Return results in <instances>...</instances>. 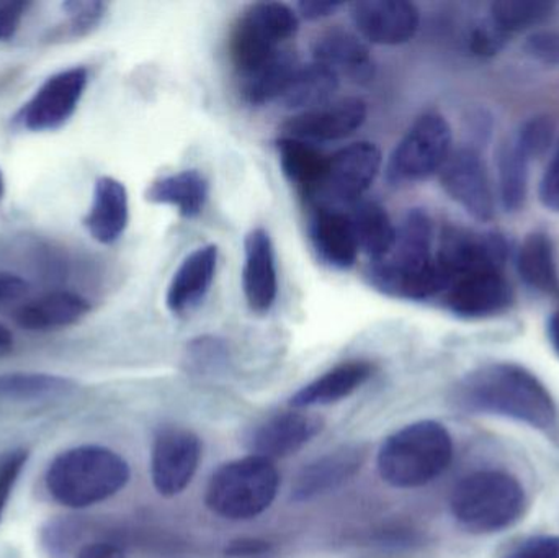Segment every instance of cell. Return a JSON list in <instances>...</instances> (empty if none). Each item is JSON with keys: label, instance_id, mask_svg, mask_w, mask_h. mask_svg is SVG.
Wrapping results in <instances>:
<instances>
[{"label": "cell", "instance_id": "4fadbf2b", "mask_svg": "<svg viewBox=\"0 0 559 558\" xmlns=\"http://www.w3.org/2000/svg\"><path fill=\"white\" fill-rule=\"evenodd\" d=\"M87 81V69L84 68L66 69L51 75L23 105L16 121L32 131H49L62 127L74 115Z\"/></svg>", "mask_w": 559, "mask_h": 558}, {"label": "cell", "instance_id": "f546056e", "mask_svg": "<svg viewBox=\"0 0 559 558\" xmlns=\"http://www.w3.org/2000/svg\"><path fill=\"white\" fill-rule=\"evenodd\" d=\"M347 213L354 226L358 249L370 258V262L383 259L396 239V226L384 206L374 200L361 199Z\"/></svg>", "mask_w": 559, "mask_h": 558}, {"label": "cell", "instance_id": "4316f807", "mask_svg": "<svg viewBox=\"0 0 559 558\" xmlns=\"http://www.w3.org/2000/svg\"><path fill=\"white\" fill-rule=\"evenodd\" d=\"M515 262L519 275L532 290L545 295L559 294L557 252L547 233L534 231L525 236Z\"/></svg>", "mask_w": 559, "mask_h": 558}, {"label": "cell", "instance_id": "4dcf8cb0", "mask_svg": "<svg viewBox=\"0 0 559 558\" xmlns=\"http://www.w3.org/2000/svg\"><path fill=\"white\" fill-rule=\"evenodd\" d=\"M338 84L341 79L335 72L312 61L311 64L299 66L278 102L288 110L301 114L329 104L337 92Z\"/></svg>", "mask_w": 559, "mask_h": 558}, {"label": "cell", "instance_id": "e0dca14e", "mask_svg": "<svg viewBox=\"0 0 559 558\" xmlns=\"http://www.w3.org/2000/svg\"><path fill=\"white\" fill-rule=\"evenodd\" d=\"M367 120V104L361 98L332 100L312 110L301 111L282 124L283 136L298 138L308 143H324L352 136Z\"/></svg>", "mask_w": 559, "mask_h": 558}, {"label": "cell", "instance_id": "681fc988", "mask_svg": "<svg viewBox=\"0 0 559 558\" xmlns=\"http://www.w3.org/2000/svg\"><path fill=\"white\" fill-rule=\"evenodd\" d=\"M3 190H5V186H3V177L2 173H0V199L3 197Z\"/></svg>", "mask_w": 559, "mask_h": 558}, {"label": "cell", "instance_id": "cb8c5ba5", "mask_svg": "<svg viewBox=\"0 0 559 558\" xmlns=\"http://www.w3.org/2000/svg\"><path fill=\"white\" fill-rule=\"evenodd\" d=\"M373 364L367 360H348L322 373L318 379L302 387L289 400L295 409L332 405L350 396L373 376Z\"/></svg>", "mask_w": 559, "mask_h": 558}, {"label": "cell", "instance_id": "f1b7e54d", "mask_svg": "<svg viewBox=\"0 0 559 558\" xmlns=\"http://www.w3.org/2000/svg\"><path fill=\"white\" fill-rule=\"evenodd\" d=\"M277 153L286 179L306 200L311 199L324 176L329 156H324L314 144L292 136L280 138Z\"/></svg>", "mask_w": 559, "mask_h": 558}, {"label": "cell", "instance_id": "7a4b0ae2", "mask_svg": "<svg viewBox=\"0 0 559 558\" xmlns=\"http://www.w3.org/2000/svg\"><path fill=\"white\" fill-rule=\"evenodd\" d=\"M367 281L390 298L429 301L440 298L445 278L436 259V236L429 213L413 209L396 226L393 248L380 261L370 262Z\"/></svg>", "mask_w": 559, "mask_h": 558}, {"label": "cell", "instance_id": "7dc6e473", "mask_svg": "<svg viewBox=\"0 0 559 558\" xmlns=\"http://www.w3.org/2000/svg\"><path fill=\"white\" fill-rule=\"evenodd\" d=\"M548 337L559 356V311L551 314L550 321H548Z\"/></svg>", "mask_w": 559, "mask_h": 558}, {"label": "cell", "instance_id": "7bdbcfd3", "mask_svg": "<svg viewBox=\"0 0 559 558\" xmlns=\"http://www.w3.org/2000/svg\"><path fill=\"white\" fill-rule=\"evenodd\" d=\"M28 282L10 272H0V310L12 307L28 294Z\"/></svg>", "mask_w": 559, "mask_h": 558}, {"label": "cell", "instance_id": "d6986e66", "mask_svg": "<svg viewBox=\"0 0 559 558\" xmlns=\"http://www.w3.org/2000/svg\"><path fill=\"white\" fill-rule=\"evenodd\" d=\"M242 288L249 308L255 313H267L277 300V264L267 229L255 228L246 236Z\"/></svg>", "mask_w": 559, "mask_h": 558}, {"label": "cell", "instance_id": "83f0119b", "mask_svg": "<svg viewBox=\"0 0 559 558\" xmlns=\"http://www.w3.org/2000/svg\"><path fill=\"white\" fill-rule=\"evenodd\" d=\"M298 68L299 62L295 52L282 48L264 64L239 78V92L251 105L280 100Z\"/></svg>", "mask_w": 559, "mask_h": 558}, {"label": "cell", "instance_id": "9a60e30c", "mask_svg": "<svg viewBox=\"0 0 559 558\" xmlns=\"http://www.w3.org/2000/svg\"><path fill=\"white\" fill-rule=\"evenodd\" d=\"M350 16L361 38L381 46L409 41L420 23L419 9L406 0H360L352 3Z\"/></svg>", "mask_w": 559, "mask_h": 558}, {"label": "cell", "instance_id": "44dd1931", "mask_svg": "<svg viewBox=\"0 0 559 558\" xmlns=\"http://www.w3.org/2000/svg\"><path fill=\"white\" fill-rule=\"evenodd\" d=\"M218 268V248L202 246L190 252L177 269L167 288L166 304L177 317L195 310L209 294Z\"/></svg>", "mask_w": 559, "mask_h": 558}, {"label": "cell", "instance_id": "3957f363", "mask_svg": "<svg viewBox=\"0 0 559 558\" xmlns=\"http://www.w3.org/2000/svg\"><path fill=\"white\" fill-rule=\"evenodd\" d=\"M130 465L104 446H79L52 459L45 475L49 497L69 510H87L120 494Z\"/></svg>", "mask_w": 559, "mask_h": 558}, {"label": "cell", "instance_id": "f35d334b", "mask_svg": "<svg viewBox=\"0 0 559 558\" xmlns=\"http://www.w3.org/2000/svg\"><path fill=\"white\" fill-rule=\"evenodd\" d=\"M538 197L545 209L559 213V146L542 176Z\"/></svg>", "mask_w": 559, "mask_h": 558}, {"label": "cell", "instance_id": "5b68a950", "mask_svg": "<svg viewBox=\"0 0 559 558\" xmlns=\"http://www.w3.org/2000/svg\"><path fill=\"white\" fill-rule=\"evenodd\" d=\"M525 491L514 475L479 471L466 475L453 488L450 508L460 526L469 533L491 534L508 530L521 520Z\"/></svg>", "mask_w": 559, "mask_h": 558}, {"label": "cell", "instance_id": "2e32d148", "mask_svg": "<svg viewBox=\"0 0 559 558\" xmlns=\"http://www.w3.org/2000/svg\"><path fill=\"white\" fill-rule=\"evenodd\" d=\"M324 422L321 416L301 409L269 416L248 436L249 451L259 458L277 461L301 451L316 436L321 435Z\"/></svg>", "mask_w": 559, "mask_h": 558}, {"label": "cell", "instance_id": "74e56055", "mask_svg": "<svg viewBox=\"0 0 559 558\" xmlns=\"http://www.w3.org/2000/svg\"><path fill=\"white\" fill-rule=\"evenodd\" d=\"M64 9L71 16V29L74 35L91 32L105 15V3L102 2H66Z\"/></svg>", "mask_w": 559, "mask_h": 558}, {"label": "cell", "instance_id": "d6a6232c", "mask_svg": "<svg viewBox=\"0 0 559 558\" xmlns=\"http://www.w3.org/2000/svg\"><path fill=\"white\" fill-rule=\"evenodd\" d=\"M528 164L531 159L512 140L499 151V195L508 212H518L524 206L528 192Z\"/></svg>", "mask_w": 559, "mask_h": 558}, {"label": "cell", "instance_id": "52a82bcc", "mask_svg": "<svg viewBox=\"0 0 559 558\" xmlns=\"http://www.w3.org/2000/svg\"><path fill=\"white\" fill-rule=\"evenodd\" d=\"M298 28V13L286 3L255 2L246 7L229 36V56L238 78L277 55Z\"/></svg>", "mask_w": 559, "mask_h": 558}, {"label": "cell", "instance_id": "ac0fdd59", "mask_svg": "<svg viewBox=\"0 0 559 558\" xmlns=\"http://www.w3.org/2000/svg\"><path fill=\"white\" fill-rule=\"evenodd\" d=\"M367 449L364 446H342L306 465L292 487L295 503H308L347 484L364 467Z\"/></svg>", "mask_w": 559, "mask_h": 558}, {"label": "cell", "instance_id": "bcb514c9", "mask_svg": "<svg viewBox=\"0 0 559 558\" xmlns=\"http://www.w3.org/2000/svg\"><path fill=\"white\" fill-rule=\"evenodd\" d=\"M344 3L341 2H299L296 3V10H298V16H302L309 22H318V20L328 19V16L334 15Z\"/></svg>", "mask_w": 559, "mask_h": 558}, {"label": "cell", "instance_id": "d4e9b609", "mask_svg": "<svg viewBox=\"0 0 559 558\" xmlns=\"http://www.w3.org/2000/svg\"><path fill=\"white\" fill-rule=\"evenodd\" d=\"M88 311L91 305L81 295L55 292L22 305L15 311V321L26 331H51L78 323Z\"/></svg>", "mask_w": 559, "mask_h": 558}, {"label": "cell", "instance_id": "7402d4cb", "mask_svg": "<svg viewBox=\"0 0 559 558\" xmlns=\"http://www.w3.org/2000/svg\"><path fill=\"white\" fill-rule=\"evenodd\" d=\"M309 238L316 254L329 268L345 271L357 262L360 249L347 212L312 209Z\"/></svg>", "mask_w": 559, "mask_h": 558}, {"label": "cell", "instance_id": "836d02e7", "mask_svg": "<svg viewBox=\"0 0 559 558\" xmlns=\"http://www.w3.org/2000/svg\"><path fill=\"white\" fill-rule=\"evenodd\" d=\"M554 10L555 3L542 0H498L491 3L489 20L512 36L540 25Z\"/></svg>", "mask_w": 559, "mask_h": 558}, {"label": "cell", "instance_id": "8d00e7d4", "mask_svg": "<svg viewBox=\"0 0 559 558\" xmlns=\"http://www.w3.org/2000/svg\"><path fill=\"white\" fill-rule=\"evenodd\" d=\"M509 38L511 36L502 32L488 16L469 33V49H472L473 55L479 56V58H492L504 49Z\"/></svg>", "mask_w": 559, "mask_h": 558}, {"label": "cell", "instance_id": "f6af8a7d", "mask_svg": "<svg viewBox=\"0 0 559 558\" xmlns=\"http://www.w3.org/2000/svg\"><path fill=\"white\" fill-rule=\"evenodd\" d=\"M274 549L269 541L264 539H239L226 547V556L233 558L265 556Z\"/></svg>", "mask_w": 559, "mask_h": 558}, {"label": "cell", "instance_id": "5bb4252c", "mask_svg": "<svg viewBox=\"0 0 559 558\" xmlns=\"http://www.w3.org/2000/svg\"><path fill=\"white\" fill-rule=\"evenodd\" d=\"M447 195L459 203L472 218L491 222L496 202L485 161L472 147L452 151L439 173Z\"/></svg>", "mask_w": 559, "mask_h": 558}, {"label": "cell", "instance_id": "1f68e13d", "mask_svg": "<svg viewBox=\"0 0 559 558\" xmlns=\"http://www.w3.org/2000/svg\"><path fill=\"white\" fill-rule=\"evenodd\" d=\"M74 382L51 373L16 372L0 376V400L7 402H43L69 395Z\"/></svg>", "mask_w": 559, "mask_h": 558}, {"label": "cell", "instance_id": "ba28073f", "mask_svg": "<svg viewBox=\"0 0 559 558\" xmlns=\"http://www.w3.org/2000/svg\"><path fill=\"white\" fill-rule=\"evenodd\" d=\"M452 138L445 117L436 111L420 115L388 159V183L407 186L439 174L452 154Z\"/></svg>", "mask_w": 559, "mask_h": 558}, {"label": "cell", "instance_id": "d590c367", "mask_svg": "<svg viewBox=\"0 0 559 558\" xmlns=\"http://www.w3.org/2000/svg\"><path fill=\"white\" fill-rule=\"evenodd\" d=\"M28 459L29 452L23 448L10 449L0 454V523L5 517L10 497Z\"/></svg>", "mask_w": 559, "mask_h": 558}, {"label": "cell", "instance_id": "e575fe53", "mask_svg": "<svg viewBox=\"0 0 559 558\" xmlns=\"http://www.w3.org/2000/svg\"><path fill=\"white\" fill-rule=\"evenodd\" d=\"M555 140V123L547 117H534L522 124L514 143L528 159H537L550 150Z\"/></svg>", "mask_w": 559, "mask_h": 558}, {"label": "cell", "instance_id": "8992f818", "mask_svg": "<svg viewBox=\"0 0 559 558\" xmlns=\"http://www.w3.org/2000/svg\"><path fill=\"white\" fill-rule=\"evenodd\" d=\"M278 487L275 462L251 454L222 465L213 474L206 487L205 503L223 520H254L272 507Z\"/></svg>", "mask_w": 559, "mask_h": 558}, {"label": "cell", "instance_id": "8fae6325", "mask_svg": "<svg viewBox=\"0 0 559 558\" xmlns=\"http://www.w3.org/2000/svg\"><path fill=\"white\" fill-rule=\"evenodd\" d=\"M202 461V442L195 432L166 428L156 436L151 452V478L160 497L183 494Z\"/></svg>", "mask_w": 559, "mask_h": 558}, {"label": "cell", "instance_id": "277c9868", "mask_svg": "<svg viewBox=\"0 0 559 558\" xmlns=\"http://www.w3.org/2000/svg\"><path fill=\"white\" fill-rule=\"evenodd\" d=\"M453 461V439L445 426L430 419L404 426L381 444L378 472L401 490L426 487L445 474Z\"/></svg>", "mask_w": 559, "mask_h": 558}, {"label": "cell", "instance_id": "ffe728a7", "mask_svg": "<svg viewBox=\"0 0 559 558\" xmlns=\"http://www.w3.org/2000/svg\"><path fill=\"white\" fill-rule=\"evenodd\" d=\"M314 62L325 66L354 84H370L374 78V61L360 36L345 29H331L316 38L312 45Z\"/></svg>", "mask_w": 559, "mask_h": 558}, {"label": "cell", "instance_id": "7c38bea8", "mask_svg": "<svg viewBox=\"0 0 559 558\" xmlns=\"http://www.w3.org/2000/svg\"><path fill=\"white\" fill-rule=\"evenodd\" d=\"M440 300L455 317L485 320L511 307L512 288L502 269H481L452 278Z\"/></svg>", "mask_w": 559, "mask_h": 558}, {"label": "cell", "instance_id": "30bf717a", "mask_svg": "<svg viewBox=\"0 0 559 558\" xmlns=\"http://www.w3.org/2000/svg\"><path fill=\"white\" fill-rule=\"evenodd\" d=\"M509 258V245L498 233H481L462 226H447L437 242L436 259L445 278L481 269H502ZM445 290V288H443Z\"/></svg>", "mask_w": 559, "mask_h": 558}, {"label": "cell", "instance_id": "6da1fadb", "mask_svg": "<svg viewBox=\"0 0 559 558\" xmlns=\"http://www.w3.org/2000/svg\"><path fill=\"white\" fill-rule=\"evenodd\" d=\"M453 403L472 413L515 419L548 431L557 425V405L544 383L518 364H488L460 380Z\"/></svg>", "mask_w": 559, "mask_h": 558}, {"label": "cell", "instance_id": "603a6c76", "mask_svg": "<svg viewBox=\"0 0 559 558\" xmlns=\"http://www.w3.org/2000/svg\"><path fill=\"white\" fill-rule=\"evenodd\" d=\"M130 222V200L127 187L114 177H100L95 182L94 199L84 225L95 241L114 245L123 236Z\"/></svg>", "mask_w": 559, "mask_h": 558}, {"label": "cell", "instance_id": "c3c4849f", "mask_svg": "<svg viewBox=\"0 0 559 558\" xmlns=\"http://www.w3.org/2000/svg\"><path fill=\"white\" fill-rule=\"evenodd\" d=\"M12 333H10V331L7 330L3 324H0V353H3V351H9L10 347H12Z\"/></svg>", "mask_w": 559, "mask_h": 558}, {"label": "cell", "instance_id": "484cf974", "mask_svg": "<svg viewBox=\"0 0 559 558\" xmlns=\"http://www.w3.org/2000/svg\"><path fill=\"white\" fill-rule=\"evenodd\" d=\"M210 186L200 170L189 169L182 173L160 177L146 190V200L156 205L174 206L183 218H197L205 209Z\"/></svg>", "mask_w": 559, "mask_h": 558}, {"label": "cell", "instance_id": "60d3db41", "mask_svg": "<svg viewBox=\"0 0 559 558\" xmlns=\"http://www.w3.org/2000/svg\"><path fill=\"white\" fill-rule=\"evenodd\" d=\"M29 5L32 3L22 0H0V43L9 41L15 36Z\"/></svg>", "mask_w": 559, "mask_h": 558}, {"label": "cell", "instance_id": "b9f144b4", "mask_svg": "<svg viewBox=\"0 0 559 558\" xmlns=\"http://www.w3.org/2000/svg\"><path fill=\"white\" fill-rule=\"evenodd\" d=\"M528 55L540 61L555 64L559 62V35L555 32H537L528 36L525 43Z\"/></svg>", "mask_w": 559, "mask_h": 558}, {"label": "cell", "instance_id": "ee69618b", "mask_svg": "<svg viewBox=\"0 0 559 558\" xmlns=\"http://www.w3.org/2000/svg\"><path fill=\"white\" fill-rule=\"evenodd\" d=\"M74 558H127V550L115 541H92L79 547Z\"/></svg>", "mask_w": 559, "mask_h": 558}, {"label": "cell", "instance_id": "9c48e42d", "mask_svg": "<svg viewBox=\"0 0 559 558\" xmlns=\"http://www.w3.org/2000/svg\"><path fill=\"white\" fill-rule=\"evenodd\" d=\"M383 166L381 151L368 141L348 144L328 157L324 176L311 199L312 209L347 212L364 199Z\"/></svg>", "mask_w": 559, "mask_h": 558}, {"label": "cell", "instance_id": "ab89813d", "mask_svg": "<svg viewBox=\"0 0 559 558\" xmlns=\"http://www.w3.org/2000/svg\"><path fill=\"white\" fill-rule=\"evenodd\" d=\"M504 558H559V536L532 537Z\"/></svg>", "mask_w": 559, "mask_h": 558}]
</instances>
